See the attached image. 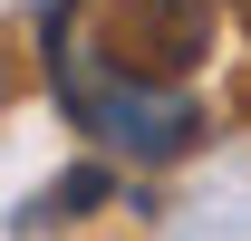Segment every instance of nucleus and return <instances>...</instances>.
<instances>
[{
  "instance_id": "f257e3e1",
  "label": "nucleus",
  "mask_w": 251,
  "mask_h": 241,
  "mask_svg": "<svg viewBox=\"0 0 251 241\" xmlns=\"http://www.w3.org/2000/svg\"><path fill=\"white\" fill-rule=\"evenodd\" d=\"M39 48L58 116L116 164H184L213 135L193 96L213 0H39Z\"/></svg>"
},
{
  "instance_id": "f03ea898",
  "label": "nucleus",
  "mask_w": 251,
  "mask_h": 241,
  "mask_svg": "<svg viewBox=\"0 0 251 241\" xmlns=\"http://www.w3.org/2000/svg\"><path fill=\"white\" fill-rule=\"evenodd\" d=\"M106 193H116V174H106V164H77L68 183H49V193H29V203L10 212V232H49V222H77V212H97Z\"/></svg>"
}]
</instances>
